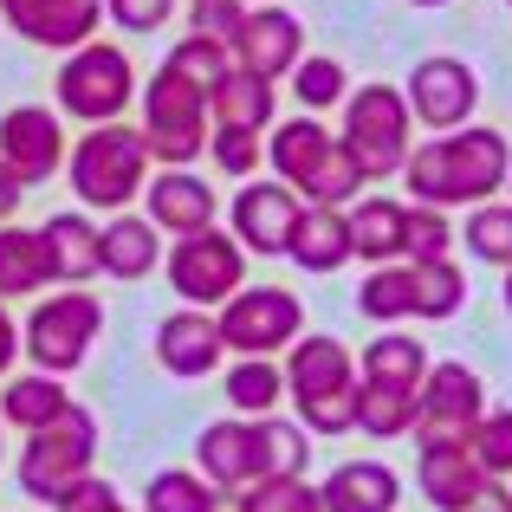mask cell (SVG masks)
Segmentation results:
<instances>
[{
    "instance_id": "34",
    "label": "cell",
    "mask_w": 512,
    "mask_h": 512,
    "mask_svg": "<svg viewBox=\"0 0 512 512\" xmlns=\"http://www.w3.org/2000/svg\"><path fill=\"white\" fill-rule=\"evenodd\" d=\"M415 273V318H454L467 299V273L441 253V260H409Z\"/></svg>"
},
{
    "instance_id": "45",
    "label": "cell",
    "mask_w": 512,
    "mask_h": 512,
    "mask_svg": "<svg viewBox=\"0 0 512 512\" xmlns=\"http://www.w3.org/2000/svg\"><path fill=\"white\" fill-rule=\"evenodd\" d=\"M104 13H111L124 33H156V26H169L175 0H104Z\"/></svg>"
},
{
    "instance_id": "29",
    "label": "cell",
    "mask_w": 512,
    "mask_h": 512,
    "mask_svg": "<svg viewBox=\"0 0 512 512\" xmlns=\"http://www.w3.org/2000/svg\"><path fill=\"white\" fill-rule=\"evenodd\" d=\"M52 266H46V247H39V227H13L0 221V299H33L46 292Z\"/></svg>"
},
{
    "instance_id": "15",
    "label": "cell",
    "mask_w": 512,
    "mask_h": 512,
    "mask_svg": "<svg viewBox=\"0 0 512 512\" xmlns=\"http://www.w3.org/2000/svg\"><path fill=\"white\" fill-rule=\"evenodd\" d=\"M0 163L13 169V182H46L52 169H65V130H59V111L46 104H13L0 117Z\"/></svg>"
},
{
    "instance_id": "17",
    "label": "cell",
    "mask_w": 512,
    "mask_h": 512,
    "mask_svg": "<svg viewBox=\"0 0 512 512\" xmlns=\"http://www.w3.org/2000/svg\"><path fill=\"white\" fill-rule=\"evenodd\" d=\"M0 20L46 52H78L85 39H98L104 0H0Z\"/></svg>"
},
{
    "instance_id": "32",
    "label": "cell",
    "mask_w": 512,
    "mask_h": 512,
    "mask_svg": "<svg viewBox=\"0 0 512 512\" xmlns=\"http://www.w3.org/2000/svg\"><path fill=\"white\" fill-rule=\"evenodd\" d=\"M357 312L376 318V325H402V318H415V273L409 260H383L370 279L357 286Z\"/></svg>"
},
{
    "instance_id": "36",
    "label": "cell",
    "mask_w": 512,
    "mask_h": 512,
    "mask_svg": "<svg viewBox=\"0 0 512 512\" xmlns=\"http://www.w3.org/2000/svg\"><path fill=\"white\" fill-rule=\"evenodd\" d=\"M467 253L487 266H512V201H480L474 214H467Z\"/></svg>"
},
{
    "instance_id": "51",
    "label": "cell",
    "mask_w": 512,
    "mask_h": 512,
    "mask_svg": "<svg viewBox=\"0 0 512 512\" xmlns=\"http://www.w3.org/2000/svg\"><path fill=\"white\" fill-rule=\"evenodd\" d=\"M500 299H506V312H512V266H506V286H500Z\"/></svg>"
},
{
    "instance_id": "30",
    "label": "cell",
    "mask_w": 512,
    "mask_h": 512,
    "mask_svg": "<svg viewBox=\"0 0 512 512\" xmlns=\"http://www.w3.org/2000/svg\"><path fill=\"white\" fill-rule=\"evenodd\" d=\"M428 344L422 338H409V331H383L370 350H363V383H389V389H422V376H428Z\"/></svg>"
},
{
    "instance_id": "1",
    "label": "cell",
    "mask_w": 512,
    "mask_h": 512,
    "mask_svg": "<svg viewBox=\"0 0 512 512\" xmlns=\"http://www.w3.org/2000/svg\"><path fill=\"white\" fill-rule=\"evenodd\" d=\"M512 175V150L493 124H461V130H441L435 143L409 150L402 163V182L422 208H467V201H493Z\"/></svg>"
},
{
    "instance_id": "41",
    "label": "cell",
    "mask_w": 512,
    "mask_h": 512,
    "mask_svg": "<svg viewBox=\"0 0 512 512\" xmlns=\"http://www.w3.org/2000/svg\"><path fill=\"white\" fill-rule=\"evenodd\" d=\"M266 130H240V124H214L208 130V156L221 163L227 175H240V182H253V169H260V156H266Z\"/></svg>"
},
{
    "instance_id": "55",
    "label": "cell",
    "mask_w": 512,
    "mask_h": 512,
    "mask_svg": "<svg viewBox=\"0 0 512 512\" xmlns=\"http://www.w3.org/2000/svg\"><path fill=\"white\" fill-rule=\"evenodd\" d=\"M506 7H512V0H506Z\"/></svg>"
},
{
    "instance_id": "20",
    "label": "cell",
    "mask_w": 512,
    "mask_h": 512,
    "mask_svg": "<svg viewBox=\"0 0 512 512\" xmlns=\"http://www.w3.org/2000/svg\"><path fill=\"white\" fill-rule=\"evenodd\" d=\"M221 357H227L221 325H214L201 305L195 312H169L163 325H156V363H163L169 376H208Z\"/></svg>"
},
{
    "instance_id": "10",
    "label": "cell",
    "mask_w": 512,
    "mask_h": 512,
    "mask_svg": "<svg viewBox=\"0 0 512 512\" xmlns=\"http://www.w3.org/2000/svg\"><path fill=\"white\" fill-rule=\"evenodd\" d=\"M163 273H169V286H175L182 305L214 312V305H227L247 286V247H240L234 234H221V227H201V234H182L163 253Z\"/></svg>"
},
{
    "instance_id": "48",
    "label": "cell",
    "mask_w": 512,
    "mask_h": 512,
    "mask_svg": "<svg viewBox=\"0 0 512 512\" xmlns=\"http://www.w3.org/2000/svg\"><path fill=\"white\" fill-rule=\"evenodd\" d=\"M13 357H20V325H13V312H7V299H0V376L13 370Z\"/></svg>"
},
{
    "instance_id": "4",
    "label": "cell",
    "mask_w": 512,
    "mask_h": 512,
    "mask_svg": "<svg viewBox=\"0 0 512 512\" xmlns=\"http://www.w3.org/2000/svg\"><path fill=\"white\" fill-rule=\"evenodd\" d=\"M150 143H143L137 124H91L85 137L65 150V175H72V195L85 208H130L150 182Z\"/></svg>"
},
{
    "instance_id": "49",
    "label": "cell",
    "mask_w": 512,
    "mask_h": 512,
    "mask_svg": "<svg viewBox=\"0 0 512 512\" xmlns=\"http://www.w3.org/2000/svg\"><path fill=\"white\" fill-rule=\"evenodd\" d=\"M201 512H247V493H240V487H214Z\"/></svg>"
},
{
    "instance_id": "39",
    "label": "cell",
    "mask_w": 512,
    "mask_h": 512,
    "mask_svg": "<svg viewBox=\"0 0 512 512\" xmlns=\"http://www.w3.org/2000/svg\"><path fill=\"white\" fill-rule=\"evenodd\" d=\"M240 493H247V512H325V500H318V487L305 474H266Z\"/></svg>"
},
{
    "instance_id": "13",
    "label": "cell",
    "mask_w": 512,
    "mask_h": 512,
    "mask_svg": "<svg viewBox=\"0 0 512 512\" xmlns=\"http://www.w3.org/2000/svg\"><path fill=\"white\" fill-rule=\"evenodd\" d=\"M402 98H409V117H422V124H435V130H461L480 104V78H474V65L454 59V52H428L409 72Z\"/></svg>"
},
{
    "instance_id": "42",
    "label": "cell",
    "mask_w": 512,
    "mask_h": 512,
    "mask_svg": "<svg viewBox=\"0 0 512 512\" xmlns=\"http://www.w3.org/2000/svg\"><path fill=\"white\" fill-rule=\"evenodd\" d=\"M467 448H474V461L487 467V474H512V409H487L474 428H467Z\"/></svg>"
},
{
    "instance_id": "26",
    "label": "cell",
    "mask_w": 512,
    "mask_h": 512,
    "mask_svg": "<svg viewBox=\"0 0 512 512\" xmlns=\"http://www.w3.org/2000/svg\"><path fill=\"white\" fill-rule=\"evenodd\" d=\"M98 253H104V273L111 279H143L156 273L163 247H156V221L150 214H117V221L98 227Z\"/></svg>"
},
{
    "instance_id": "33",
    "label": "cell",
    "mask_w": 512,
    "mask_h": 512,
    "mask_svg": "<svg viewBox=\"0 0 512 512\" xmlns=\"http://www.w3.org/2000/svg\"><path fill=\"white\" fill-rule=\"evenodd\" d=\"M357 428H363V435H376V441L415 435V389L363 383V389H357Z\"/></svg>"
},
{
    "instance_id": "38",
    "label": "cell",
    "mask_w": 512,
    "mask_h": 512,
    "mask_svg": "<svg viewBox=\"0 0 512 512\" xmlns=\"http://www.w3.org/2000/svg\"><path fill=\"white\" fill-rule=\"evenodd\" d=\"M292 98H299L312 117H318V111H331V104H344V98H350L344 65H338V59H325V52L299 59V65H292Z\"/></svg>"
},
{
    "instance_id": "52",
    "label": "cell",
    "mask_w": 512,
    "mask_h": 512,
    "mask_svg": "<svg viewBox=\"0 0 512 512\" xmlns=\"http://www.w3.org/2000/svg\"><path fill=\"white\" fill-rule=\"evenodd\" d=\"M415 7H448V0H415Z\"/></svg>"
},
{
    "instance_id": "11",
    "label": "cell",
    "mask_w": 512,
    "mask_h": 512,
    "mask_svg": "<svg viewBox=\"0 0 512 512\" xmlns=\"http://www.w3.org/2000/svg\"><path fill=\"white\" fill-rule=\"evenodd\" d=\"M214 325H221V344L234 357H279L305 331V312H299V292L286 286H240L214 312Z\"/></svg>"
},
{
    "instance_id": "22",
    "label": "cell",
    "mask_w": 512,
    "mask_h": 512,
    "mask_svg": "<svg viewBox=\"0 0 512 512\" xmlns=\"http://www.w3.org/2000/svg\"><path fill=\"white\" fill-rule=\"evenodd\" d=\"M195 461L208 467L214 487H253L260 480V448H253V415H234V422L201 428Z\"/></svg>"
},
{
    "instance_id": "37",
    "label": "cell",
    "mask_w": 512,
    "mask_h": 512,
    "mask_svg": "<svg viewBox=\"0 0 512 512\" xmlns=\"http://www.w3.org/2000/svg\"><path fill=\"white\" fill-rule=\"evenodd\" d=\"M163 65H169V72H175V78H188V85H201V91H214V85H221V78H227V72H234V52H227V46H221V39H208V33H188V39H182V46H175V52H169V59H163Z\"/></svg>"
},
{
    "instance_id": "27",
    "label": "cell",
    "mask_w": 512,
    "mask_h": 512,
    "mask_svg": "<svg viewBox=\"0 0 512 512\" xmlns=\"http://www.w3.org/2000/svg\"><path fill=\"white\" fill-rule=\"evenodd\" d=\"M72 409V389H65V376H52V370H33V376H7V389H0V422H13V428H46L52 415H65Z\"/></svg>"
},
{
    "instance_id": "19",
    "label": "cell",
    "mask_w": 512,
    "mask_h": 512,
    "mask_svg": "<svg viewBox=\"0 0 512 512\" xmlns=\"http://www.w3.org/2000/svg\"><path fill=\"white\" fill-rule=\"evenodd\" d=\"M143 208H150L156 234H201V227H214V188L201 182V175L188 169H150V182H143Z\"/></svg>"
},
{
    "instance_id": "18",
    "label": "cell",
    "mask_w": 512,
    "mask_h": 512,
    "mask_svg": "<svg viewBox=\"0 0 512 512\" xmlns=\"http://www.w3.org/2000/svg\"><path fill=\"white\" fill-rule=\"evenodd\" d=\"M480 480H493L487 467L474 461L467 441H422V461H415V487L435 512H461L480 493Z\"/></svg>"
},
{
    "instance_id": "16",
    "label": "cell",
    "mask_w": 512,
    "mask_h": 512,
    "mask_svg": "<svg viewBox=\"0 0 512 512\" xmlns=\"http://www.w3.org/2000/svg\"><path fill=\"white\" fill-rule=\"evenodd\" d=\"M305 59V26L299 13L273 7V0H260V7H247V20H240L234 33V65H247V72L260 78H292V65Z\"/></svg>"
},
{
    "instance_id": "31",
    "label": "cell",
    "mask_w": 512,
    "mask_h": 512,
    "mask_svg": "<svg viewBox=\"0 0 512 512\" xmlns=\"http://www.w3.org/2000/svg\"><path fill=\"white\" fill-rule=\"evenodd\" d=\"M227 409L234 415H273L279 409V396H286V363H273V357H240V363H227Z\"/></svg>"
},
{
    "instance_id": "53",
    "label": "cell",
    "mask_w": 512,
    "mask_h": 512,
    "mask_svg": "<svg viewBox=\"0 0 512 512\" xmlns=\"http://www.w3.org/2000/svg\"><path fill=\"white\" fill-rule=\"evenodd\" d=\"M506 201H512V175H506Z\"/></svg>"
},
{
    "instance_id": "24",
    "label": "cell",
    "mask_w": 512,
    "mask_h": 512,
    "mask_svg": "<svg viewBox=\"0 0 512 512\" xmlns=\"http://www.w3.org/2000/svg\"><path fill=\"white\" fill-rule=\"evenodd\" d=\"M286 260L305 266V273H338L344 260H357L350 253V214L344 208H305L299 227H292Z\"/></svg>"
},
{
    "instance_id": "44",
    "label": "cell",
    "mask_w": 512,
    "mask_h": 512,
    "mask_svg": "<svg viewBox=\"0 0 512 512\" xmlns=\"http://www.w3.org/2000/svg\"><path fill=\"white\" fill-rule=\"evenodd\" d=\"M247 20V0H188V33H208L234 52V33Z\"/></svg>"
},
{
    "instance_id": "3",
    "label": "cell",
    "mask_w": 512,
    "mask_h": 512,
    "mask_svg": "<svg viewBox=\"0 0 512 512\" xmlns=\"http://www.w3.org/2000/svg\"><path fill=\"white\" fill-rule=\"evenodd\" d=\"M357 357L344 350V338L331 331H312V338H292L286 350V396L299 409V428L305 435H350L357 428Z\"/></svg>"
},
{
    "instance_id": "2",
    "label": "cell",
    "mask_w": 512,
    "mask_h": 512,
    "mask_svg": "<svg viewBox=\"0 0 512 512\" xmlns=\"http://www.w3.org/2000/svg\"><path fill=\"white\" fill-rule=\"evenodd\" d=\"M266 163H273V175L305 201V208H350V201L363 195L357 156H350L312 111L266 130Z\"/></svg>"
},
{
    "instance_id": "23",
    "label": "cell",
    "mask_w": 512,
    "mask_h": 512,
    "mask_svg": "<svg viewBox=\"0 0 512 512\" xmlns=\"http://www.w3.org/2000/svg\"><path fill=\"white\" fill-rule=\"evenodd\" d=\"M39 247H46V266L59 286H85V279L104 273V253H98V227L85 214H52L39 227Z\"/></svg>"
},
{
    "instance_id": "54",
    "label": "cell",
    "mask_w": 512,
    "mask_h": 512,
    "mask_svg": "<svg viewBox=\"0 0 512 512\" xmlns=\"http://www.w3.org/2000/svg\"><path fill=\"white\" fill-rule=\"evenodd\" d=\"M253 7H260V0H253Z\"/></svg>"
},
{
    "instance_id": "25",
    "label": "cell",
    "mask_w": 512,
    "mask_h": 512,
    "mask_svg": "<svg viewBox=\"0 0 512 512\" xmlns=\"http://www.w3.org/2000/svg\"><path fill=\"white\" fill-rule=\"evenodd\" d=\"M350 253L357 260H402V227H409V201H389V195H363L350 201Z\"/></svg>"
},
{
    "instance_id": "40",
    "label": "cell",
    "mask_w": 512,
    "mask_h": 512,
    "mask_svg": "<svg viewBox=\"0 0 512 512\" xmlns=\"http://www.w3.org/2000/svg\"><path fill=\"white\" fill-rule=\"evenodd\" d=\"M208 480L195 474V467H169V474L150 480V493H143V512H201L208 506Z\"/></svg>"
},
{
    "instance_id": "35",
    "label": "cell",
    "mask_w": 512,
    "mask_h": 512,
    "mask_svg": "<svg viewBox=\"0 0 512 512\" xmlns=\"http://www.w3.org/2000/svg\"><path fill=\"white\" fill-rule=\"evenodd\" d=\"M305 428L286 415H253V448H260V480L266 474H299L305 467Z\"/></svg>"
},
{
    "instance_id": "12",
    "label": "cell",
    "mask_w": 512,
    "mask_h": 512,
    "mask_svg": "<svg viewBox=\"0 0 512 512\" xmlns=\"http://www.w3.org/2000/svg\"><path fill=\"white\" fill-rule=\"evenodd\" d=\"M487 415V383L467 363H428L415 389V441H467V428Z\"/></svg>"
},
{
    "instance_id": "5",
    "label": "cell",
    "mask_w": 512,
    "mask_h": 512,
    "mask_svg": "<svg viewBox=\"0 0 512 512\" xmlns=\"http://www.w3.org/2000/svg\"><path fill=\"white\" fill-rule=\"evenodd\" d=\"M409 98L396 85H363L357 98H344V130L338 143L357 156L363 182H389L409 163Z\"/></svg>"
},
{
    "instance_id": "28",
    "label": "cell",
    "mask_w": 512,
    "mask_h": 512,
    "mask_svg": "<svg viewBox=\"0 0 512 512\" xmlns=\"http://www.w3.org/2000/svg\"><path fill=\"white\" fill-rule=\"evenodd\" d=\"M208 117L214 124H240V130H273V78L234 65V72L208 91Z\"/></svg>"
},
{
    "instance_id": "8",
    "label": "cell",
    "mask_w": 512,
    "mask_h": 512,
    "mask_svg": "<svg viewBox=\"0 0 512 512\" xmlns=\"http://www.w3.org/2000/svg\"><path fill=\"white\" fill-rule=\"evenodd\" d=\"M137 104V72L130 52L111 39H85L78 52H65L59 65V111L85 117V124H117Z\"/></svg>"
},
{
    "instance_id": "43",
    "label": "cell",
    "mask_w": 512,
    "mask_h": 512,
    "mask_svg": "<svg viewBox=\"0 0 512 512\" xmlns=\"http://www.w3.org/2000/svg\"><path fill=\"white\" fill-rule=\"evenodd\" d=\"M454 247V221L441 208H409V227H402V260H441Z\"/></svg>"
},
{
    "instance_id": "7",
    "label": "cell",
    "mask_w": 512,
    "mask_h": 512,
    "mask_svg": "<svg viewBox=\"0 0 512 512\" xmlns=\"http://www.w3.org/2000/svg\"><path fill=\"white\" fill-rule=\"evenodd\" d=\"M143 143H150V156L163 169H188L195 156H208V91L188 85V78H175L169 65L150 78V91H143Z\"/></svg>"
},
{
    "instance_id": "50",
    "label": "cell",
    "mask_w": 512,
    "mask_h": 512,
    "mask_svg": "<svg viewBox=\"0 0 512 512\" xmlns=\"http://www.w3.org/2000/svg\"><path fill=\"white\" fill-rule=\"evenodd\" d=\"M13 208H20V182H13V169L0 163V221H13Z\"/></svg>"
},
{
    "instance_id": "14",
    "label": "cell",
    "mask_w": 512,
    "mask_h": 512,
    "mask_svg": "<svg viewBox=\"0 0 512 512\" xmlns=\"http://www.w3.org/2000/svg\"><path fill=\"white\" fill-rule=\"evenodd\" d=\"M234 240L247 253H260V260H279V253L292 247V227H299V214H305V201L292 195L279 175H266V182H240V195H234Z\"/></svg>"
},
{
    "instance_id": "46",
    "label": "cell",
    "mask_w": 512,
    "mask_h": 512,
    "mask_svg": "<svg viewBox=\"0 0 512 512\" xmlns=\"http://www.w3.org/2000/svg\"><path fill=\"white\" fill-rule=\"evenodd\" d=\"M52 506H59V512H130V506L117 500V493L104 487L98 474H85V480H78V487H65V493H59V500H52Z\"/></svg>"
},
{
    "instance_id": "9",
    "label": "cell",
    "mask_w": 512,
    "mask_h": 512,
    "mask_svg": "<svg viewBox=\"0 0 512 512\" xmlns=\"http://www.w3.org/2000/svg\"><path fill=\"white\" fill-rule=\"evenodd\" d=\"M98 331H104V305L91 299L85 286H65V292H52V299L33 305V318H26V331H20V350L39 363V370L72 376L78 363L91 357Z\"/></svg>"
},
{
    "instance_id": "6",
    "label": "cell",
    "mask_w": 512,
    "mask_h": 512,
    "mask_svg": "<svg viewBox=\"0 0 512 512\" xmlns=\"http://www.w3.org/2000/svg\"><path fill=\"white\" fill-rule=\"evenodd\" d=\"M91 461H98V422H91L85 402H72L65 415H52L46 428H33L20 448V487L33 493V500H59L65 487H78V480L91 474Z\"/></svg>"
},
{
    "instance_id": "21",
    "label": "cell",
    "mask_w": 512,
    "mask_h": 512,
    "mask_svg": "<svg viewBox=\"0 0 512 512\" xmlns=\"http://www.w3.org/2000/svg\"><path fill=\"white\" fill-rule=\"evenodd\" d=\"M318 500H325V512H396L402 480H396V467H383V461H344V467L325 474Z\"/></svg>"
},
{
    "instance_id": "47",
    "label": "cell",
    "mask_w": 512,
    "mask_h": 512,
    "mask_svg": "<svg viewBox=\"0 0 512 512\" xmlns=\"http://www.w3.org/2000/svg\"><path fill=\"white\" fill-rule=\"evenodd\" d=\"M461 512H512V487H506L500 474H493V480H480V493H474V500H467Z\"/></svg>"
}]
</instances>
